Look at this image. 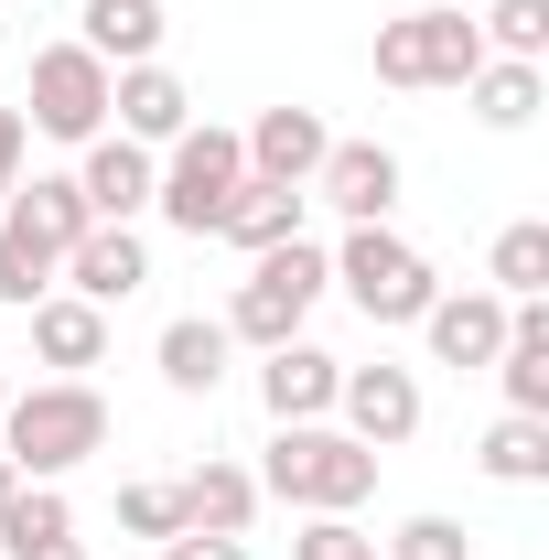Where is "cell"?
<instances>
[{
    "label": "cell",
    "mask_w": 549,
    "mask_h": 560,
    "mask_svg": "<svg viewBox=\"0 0 549 560\" xmlns=\"http://www.w3.org/2000/svg\"><path fill=\"white\" fill-rule=\"evenodd\" d=\"M0 453H11L22 486H66L86 453H108V399H97L86 377H33V388H11V410H0Z\"/></svg>",
    "instance_id": "cell-1"
},
{
    "label": "cell",
    "mask_w": 549,
    "mask_h": 560,
    "mask_svg": "<svg viewBox=\"0 0 549 560\" xmlns=\"http://www.w3.org/2000/svg\"><path fill=\"white\" fill-rule=\"evenodd\" d=\"M259 495L302 506V517H355L377 495V453L355 431H324V420H280L270 464H259Z\"/></svg>",
    "instance_id": "cell-2"
},
{
    "label": "cell",
    "mask_w": 549,
    "mask_h": 560,
    "mask_svg": "<svg viewBox=\"0 0 549 560\" xmlns=\"http://www.w3.org/2000/svg\"><path fill=\"white\" fill-rule=\"evenodd\" d=\"M324 270H335V291L388 335V324H420L431 302H442V270L420 259L399 226H344V248H324Z\"/></svg>",
    "instance_id": "cell-3"
},
{
    "label": "cell",
    "mask_w": 549,
    "mask_h": 560,
    "mask_svg": "<svg viewBox=\"0 0 549 560\" xmlns=\"http://www.w3.org/2000/svg\"><path fill=\"white\" fill-rule=\"evenodd\" d=\"M335 291V270H324V248L313 237H291V248H259L248 259V280H237V302H226V346H291L302 324H313V302Z\"/></svg>",
    "instance_id": "cell-4"
},
{
    "label": "cell",
    "mask_w": 549,
    "mask_h": 560,
    "mask_svg": "<svg viewBox=\"0 0 549 560\" xmlns=\"http://www.w3.org/2000/svg\"><path fill=\"white\" fill-rule=\"evenodd\" d=\"M237 184H248L237 130H184V140H173V162L151 173V215H162L173 237H215V215L237 206Z\"/></svg>",
    "instance_id": "cell-5"
},
{
    "label": "cell",
    "mask_w": 549,
    "mask_h": 560,
    "mask_svg": "<svg viewBox=\"0 0 549 560\" xmlns=\"http://www.w3.org/2000/svg\"><path fill=\"white\" fill-rule=\"evenodd\" d=\"M108 75L119 66H97L86 44H44V55H33V97H22V130L86 151V140L108 130Z\"/></svg>",
    "instance_id": "cell-6"
},
{
    "label": "cell",
    "mask_w": 549,
    "mask_h": 560,
    "mask_svg": "<svg viewBox=\"0 0 549 560\" xmlns=\"http://www.w3.org/2000/svg\"><path fill=\"white\" fill-rule=\"evenodd\" d=\"M484 66V33L464 11H399L377 22V86H464Z\"/></svg>",
    "instance_id": "cell-7"
},
{
    "label": "cell",
    "mask_w": 549,
    "mask_h": 560,
    "mask_svg": "<svg viewBox=\"0 0 549 560\" xmlns=\"http://www.w3.org/2000/svg\"><path fill=\"white\" fill-rule=\"evenodd\" d=\"M302 195H324L344 226H388V206H399V151H388V140H335Z\"/></svg>",
    "instance_id": "cell-8"
},
{
    "label": "cell",
    "mask_w": 549,
    "mask_h": 560,
    "mask_svg": "<svg viewBox=\"0 0 549 560\" xmlns=\"http://www.w3.org/2000/svg\"><path fill=\"white\" fill-rule=\"evenodd\" d=\"M335 410H344V431H355L366 453H399V442L420 431V377H410V366H388V355H377V366H344Z\"/></svg>",
    "instance_id": "cell-9"
},
{
    "label": "cell",
    "mask_w": 549,
    "mask_h": 560,
    "mask_svg": "<svg viewBox=\"0 0 549 560\" xmlns=\"http://www.w3.org/2000/svg\"><path fill=\"white\" fill-rule=\"evenodd\" d=\"M108 119H119V140L151 151V140H184V130H195V97H184V75L151 55V66H119V75H108Z\"/></svg>",
    "instance_id": "cell-10"
},
{
    "label": "cell",
    "mask_w": 549,
    "mask_h": 560,
    "mask_svg": "<svg viewBox=\"0 0 549 560\" xmlns=\"http://www.w3.org/2000/svg\"><path fill=\"white\" fill-rule=\"evenodd\" d=\"M151 173H162V162H151L140 140L97 130V140H86V162H75V195H86V215H97V226H130V215L151 206Z\"/></svg>",
    "instance_id": "cell-11"
},
{
    "label": "cell",
    "mask_w": 549,
    "mask_h": 560,
    "mask_svg": "<svg viewBox=\"0 0 549 560\" xmlns=\"http://www.w3.org/2000/svg\"><path fill=\"white\" fill-rule=\"evenodd\" d=\"M237 151H248V184H313L335 130H324V108H259V130H237Z\"/></svg>",
    "instance_id": "cell-12"
},
{
    "label": "cell",
    "mask_w": 549,
    "mask_h": 560,
    "mask_svg": "<svg viewBox=\"0 0 549 560\" xmlns=\"http://www.w3.org/2000/svg\"><path fill=\"white\" fill-rule=\"evenodd\" d=\"M55 280H66L75 302H97V313H108V302H130L140 280H151V248H140V226H86Z\"/></svg>",
    "instance_id": "cell-13"
},
{
    "label": "cell",
    "mask_w": 549,
    "mask_h": 560,
    "mask_svg": "<svg viewBox=\"0 0 549 560\" xmlns=\"http://www.w3.org/2000/svg\"><path fill=\"white\" fill-rule=\"evenodd\" d=\"M420 335H431V366H495V346H506V291H442L420 313Z\"/></svg>",
    "instance_id": "cell-14"
},
{
    "label": "cell",
    "mask_w": 549,
    "mask_h": 560,
    "mask_svg": "<svg viewBox=\"0 0 549 560\" xmlns=\"http://www.w3.org/2000/svg\"><path fill=\"white\" fill-rule=\"evenodd\" d=\"M335 388H344V355L302 346V335L259 355V399H270V420H324V410H335Z\"/></svg>",
    "instance_id": "cell-15"
},
{
    "label": "cell",
    "mask_w": 549,
    "mask_h": 560,
    "mask_svg": "<svg viewBox=\"0 0 549 560\" xmlns=\"http://www.w3.org/2000/svg\"><path fill=\"white\" fill-rule=\"evenodd\" d=\"M33 355H44L55 377H86V366L108 355V313L75 302V291H44V302H33Z\"/></svg>",
    "instance_id": "cell-16"
},
{
    "label": "cell",
    "mask_w": 549,
    "mask_h": 560,
    "mask_svg": "<svg viewBox=\"0 0 549 560\" xmlns=\"http://www.w3.org/2000/svg\"><path fill=\"white\" fill-rule=\"evenodd\" d=\"M173 506H184V528H215V539H248V517H259V475L248 464H195L184 486H173Z\"/></svg>",
    "instance_id": "cell-17"
},
{
    "label": "cell",
    "mask_w": 549,
    "mask_h": 560,
    "mask_svg": "<svg viewBox=\"0 0 549 560\" xmlns=\"http://www.w3.org/2000/svg\"><path fill=\"white\" fill-rule=\"evenodd\" d=\"M75 22H86L75 44H86L97 66H151V55H162V33H173V11H162V0H86Z\"/></svg>",
    "instance_id": "cell-18"
},
{
    "label": "cell",
    "mask_w": 549,
    "mask_h": 560,
    "mask_svg": "<svg viewBox=\"0 0 549 560\" xmlns=\"http://www.w3.org/2000/svg\"><path fill=\"white\" fill-rule=\"evenodd\" d=\"M302 206H313L302 184H237V206L215 215V237L248 248V259H259V248H291V237H302Z\"/></svg>",
    "instance_id": "cell-19"
},
{
    "label": "cell",
    "mask_w": 549,
    "mask_h": 560,
    "mask_svg": "<svg viewBox=\"0 0 549 560\" xmlns=\"http://www.w3.org/2000/svg\"><path fill=\"white\" fill-rule=\"evenodd\" d=\"M226 324H206V313H173L162 324V388L173 399H215V377H226Z\"/></svg>",
    "instance_id": "cell-20"
},
{
    "label": "cell",
    "mask_w": 549,
    "mask_h": 560,
    "mask_svg": "<svg viewBox=\"0 0 549 560\" xmlns=\"http://www.w3.org/2000/svg\"><path fill=\"white\" fill-rule=\"evenodd\" d=\"M464 97H475L484 130H528V119H539V66H506V55H484V66L464 75Z\"/></svg>",
    "instance_id": "cell-21"
},
{
    "label": "cell",
    "mask_w": 549,
    "mask_h": 560,
    "mask_svg": "<svg viewBox=\"0 0 549 560\" xmlns=\"http://www.w3.org/2000/svg\"><path fill=\"white\" fill-rule=\"evenodd\" d=\"M484 280H495L506 302H539V291H549V226H539V215L495 226V248H484Z\"/></svg>",
    "instance_id": "cell-22"
},
{
    "label": "cell",
    "mask_w": 549,
    "mask_h": 560,
    "mask_svg": "<svg viewBox=\"0 0 549 560\" xmlns=\"http://www.w3.org/2000/svg\"><path fill=\"white\" fill-rule=\"evenodd\" d=\"M495 486H549V420H528V410H506L495 431H484V453H475Z\"/></svg>",
    "instance_id": "cell-23"
},
{
    "label": "cell",
    "mask_w": 549,
    "mask_h": 560,
    "mask_svg": "<svg viewBox=\"0 0 549 560\" xmlns=\"http://www.w3.org/2000/svg\"><path fill=\"white\" fill-rule=\"evenodd\" d=\"M475 33H484V55H506V66H539V55H549V0H495Z\"/></svg>",
    "instance_id": "cell-24"
},
{
    "label": "cell",
    "mask_w": 549,
    "mask_h": 560,
    "mask_svg": "<svg viewBox=\"0 0 549 560\" xmlns=\"http://www.w3.org/2000/svg\"><path fill=\"white\" fill-rule=\"evenodd\" d=\"M66 528H75L66 486H22L11 506H0V539H11V550H44V539H66Z\"/></svg>",
    "instance_id": "cell-25"
},
{
    "label": "cell",
    "mask_w": 549,
    "mask_h": 560,
    "mask_svg": "<svg viewBox=\"0 0 549 560\" xmlns=\"http://www.w3.org/2000/svg\"><path fill=\"white\" fill-rule=\"evenodd\" d=\"M377 560H475V539H464L453 517H410V528H399Z\"/></svg>",
    "instance_id": "cell-26"
},
{
    "label": "cell",
    "mask_w": 549,
    "mask_h": 560,
    "mask_svg": "<svg viewBox=\"0 0 549 560\" xmlns=\"http://www.w3.org/2000/svg\"><path fill=\"white\" fill-rule=\"evenodd\" d=\"M119 528H130V539H173V528H184L173 486H119Z\"/></svg>",
    "instance_id": "cell-27"
},
{
    "label": "cell",
    "mask_w": 549,
    "mask_h": 560,
    "mask_svg": "<svg viewBox=\"0 0 549 560\" xmlns=\"http://www.w3.org/2000/svg\"><path fill=\"white\" fill-rule=\"evenodd\" d=\"M291 560H377V539H366L355 517H313V528L291 539Z\"/></svg>",
    "instance_id": "cell-28"
},
{
    "label": "cell",
    "mask_w": 549,
    "mask_h": 560,
    "mask_svg": "<svg viewBox=\"0 0 549 560\" xmlns=\"http://www.w3.org/2000/svg\"><path fill=\"white\" fill-rule=\"evenodd\" d=\"M162 560H248V539H215V528H173Z\"/></svg>",
    "instance_id": "cell-29"
},
{
    "label": "cell",
    "mask_w": 549,
    "mask_h": 560,
    "mask_svg": "<svg viewBox=\"0 0 549 560\" xmlns=\"http://www.w3.org/2000/svg\"><path fill=\"white\" fill-rule=\"evenodd\" d=\"M22 162H33V130H22V108H0V195L22 184Z\"/></svg>",
    "instance_id": "cell-30"
},
{
    "label": "cell",
    "mask_w": 549,
    "mask_h": 560,
    "mask_svg": "<svg viewBox=\"0 0 549 560\" xmlns=\"http://www.w3.org/2000/svg\"><path fill=\"white\" fill-rule=\"evenodd\" d=\"M11 560H86V539L66 528V539H44V550H11Z\"/></svg>",
    "instance_id": "cell-31"
},
{
    "label": "cell",
    "mask_w": 549,
    "mask_h": 560,
    "mask_svg": "<svg viewBox=\"0 0 549 560\" xmlns=\"http://www.w3.org/2000/svg\"><path fill=\"white\" fill-rule=\"evenodd\" d=\"M11 495H22V475H11V453H0V506H11Z\"/></svg>",
    "instance_id": "cell-32"
},
{
    "label": "cell",
    "mask_w": 549,
    "mask_h": 560,
    "mask_svg": "<svg viewBox=\"0 0 549 560\" xmlns=\"http://www.w3.org/2000/svg\"><path fill=\"white\" fill-rule=\"evenodd\" d=\"M0 410H11V366H0Z\"/></svg>",
    "instance_id": "cell-33"
},
{
    "label": "cell",
    "mask_w": 549,
    "mask_h": 560,
    "mask_svg": "<svg viewBox=\"0 0 549 560\" xmlns=\"http://www.w3.org/2000/svg\"><path fill=\"white\" fill-rule=\"evenodd\" d=\"M0 44H11V11H0Z\"/></svg>",
    "instance_id": "cell-34"
}]
</instances>
